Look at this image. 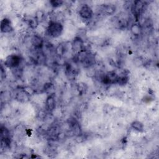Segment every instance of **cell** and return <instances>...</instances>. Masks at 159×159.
<instances>
[{
  "mask_svg": "<svg viewBox=\"0 0 159 159\" xmlns=\"http://www.w3.org/2000/svg\"><path fill=\"white\" fill-rule=\"evenodd\" d=\"M63 25L57 21H51L47 27L48 35L53 38H57L60 36L63 32Z\"/></svg>",
  "mask_w": 159,
  "mask_h": 159,
  "instance_id": "obj_1",
  "label": "cell"
},
{
  "mask_svg": "<svg viewBox=\"0 0 159 159\" xmlns=\"http://www.w3.org/2000/svg\"><path fill=\"white\" fill-rule=\"evenodd\" d=\"M21 62V58L17 55H10L6 57L4 65L6 66L9 68L15 69L17 68Z\"/></svg>",
  "mask_w": 159,
  "mask_h": 159,
  "instance_id": "obj_2",
  "label": "cell"
},
{
  "mask_svg": "<svg viewBox=\"0 0 159 159\" xmlns=\"http://www.w3.org/2000/svg\"><path fill=\"white\" fill-rule=\"evenodd\" d=\"M80 16L84 19H91L93 15V12L90 6L88 4H84L79 11Z\"/></svg>",
  "mask_w": 159,
  "mask_h": 159,
  "instance_id": "obj_3",
  "label": "cell"
},
{
  "mask_svg": "<svg viewBox=\"0 0 159 159\" xmlns=\"http://www.w3.org/2000/svg\"><path fill=\"white\" fill-rule=\"evenodd\" d=\"M83 45L84 43L82 39L79 37H76L73 40V42L71 45V48L74 52L77 53L78 54L84 50Z\"/></svg>",
  "mask_w": 159,
  "mask_h": 159,
  "instance_id": "obj_4",
  "label": "cell"
},
{
  "mask_svg": "<svg viewBox=\"0 0 159 159\" xmlns=\"http://www.w3.org/2000/svg\"><path fill=\"white\" fill-rule=\"evenodd\" d=\"M1 31L2 33H8L12 30L11 22L8 18H4L1 21Z\"/></svg>",
  "mask_w": 159,
  "mask_h": 159,
  "instance_id": "obj_5",
  "label": "cell"
},
{
  "mask_svg": "<svg viewBox=\"0 0 159 159\" xmlns=\"http://www.w3.org/2000/svg\"><path fill=\"white\" fill-rule=\"evenodd\" d=\"M143 3L141 1H135L132 7L133 14L136 16H139L143 9Z\"/></svg>",
  "mask_w": 159,
  "mask_h": 159,
  "instance_id": "obj_6",
  "label": "cell"
},
{
  "mask_svg": "<svg viewBox=\"0 0 159 159\" xmlns=\"http://www.w3.org/2000/svg\"><path fill=\"white\" fill-rule=\"evenodd\" d=\"M45 107L46 109L49 112H52L55 109V100L54 94H49V96L47 97L45 102Z\"/></svg>",
  "mask_w": 159,
  "mask_h": 159,
  "instance_id": "obj_7",
  "label": "cell"
},
{
  "mask_svg": "<svg viewBox=\"0 0 159 159\" xmlns=\"http://www.w3.org/2000/svg\"><path fill=\"white\" fill-rule=\"evenodd\" d=\"M31 42L34 48L39 50L42 48L43 45V40L42 38L38 35H34L32 37Z\"/></svg>",
  "mask_w": 159,
  "mask_h": 159,
  "instance_id": "obj_8",
  "label": "cell"
},
{
  "mask_svg": "<svg viewBox=\"0 0 159 159\" xmlns=\"http://www.w3.org/2000/svg\"><path fill=\"white\" fill-rule=\"evenodd\" d=\"M103 10L106 14L112 15L116 11V6L112 4H104Z\"/></svg>",
  "mask_w": 159,
  "mask_h": 159,
  "instance_id": "obj_9",
  "label": "cell"
},
{
  "mask_svg": "<svg viewBox=\"0 0 159 159\" xmlns=\"http://www.w3.org/2000/svg\"><path fill=\"white\" fill-rule=\"evenodd\" d=\"M131 127L132 129H134L135 130L142 132L143 131V124L139 121V120H135L133 121L131 123Z\"/></svg>",
  "mask_w": 159,
  "mask_h": 159,
  "instance_id": "obj_10",
  "label": "cell"
},
{
  "mask_svg": "<svg viewBox=\"0 0 159 159\" xmlns=\"http://www.w3.org/2000/svg\"><path fill=\"white\" fill-rule=\"evenodd\" d=\"M130 31L133 35L135 36H138L141 33V28L139 24H134L132 25L130 27Z\"/></svg>",
  "mask_w": 159,
  "mask_h": 159,
  "instance_id": "obj_11",
  "label": "cell"
},
{
  "mask_svg": "<svg viewBox=\"0 0 159 159\" xmlns=\"http://www.w3.org/2000/svg\"><path fill=\"white\" fill-rule=\"evenodd\" d=\"M66 49V48L65 45H64L63 43H60L58 45V47L55 49L56 54L58 55V56H62L65 53Z\"/></svg>",
  "mask_w": 159,
  "mask_h": 159,
  "instance_id": "obj_12",
  "label": "cell"
},
{
  "mask_svg": "<svg viewBox=\"0 0 159 159\" xmlns=\"http://www.w3.org/2000/svg\"><path fill=\"white\" fill-rule=\"evenodd\" d=\"M39 22V23L42 22L45 17V13L42 10H38L35 12V16L34 17Z\"/></svg>",
  "mask_w": 159,
  "mask_h": 159,
  "instance_id": "obj_13",
  "label": "cell"
},
{
  "mask_svg": "<svg viewBox=\"0 0 159 159\" xmlns=\"http://www.w3.org/2000/svg\"><path fill=\"white\" fill-rule=\"evenodd\" d=\"M39 24V22L35 17L29 19V25L31 29H35L38 26Z\"/></svg>",
  "mask_w": 159,
  "mask_h": 159,
  "instance_id": "obj_14",
  "label": "cell"
},
{
  "mask_svg": "<svg viewBox=\"0 0 159 159\" xmlns=\"http://www.w3.org/2000/svg\"><path fill=\"white\" fill-rule=\"evenodd\" d=\"M50 3L52 7H58L63 4V1H61V0H52V1H50Z\"/></svg>",
  "mask_w": 159,
  "mask_h": 159,
  "instance_id": "obj_15",
  "label": "cell"
},
{
  "mask_svg": "<svg viewBox=\"0 0 159 159\" xmlns=\"http://www.w3.org/2000/svg\"><path fill=\"white\" fill-rule=\"evenodd\" d=\"M53 86L52 83H48L47 84H45L44 86V89L47 91V92H50V94H53V92H52V89H53Z\"/></svg>",
  "mask_w": 159,
  "mask_h": 159,
  "instance_id": "obj_16",
  "label": "cell"
}]
</instances>
